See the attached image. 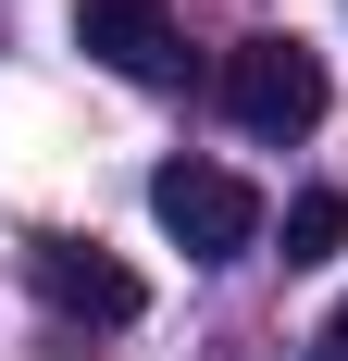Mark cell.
Wrapping results in <instances>:
<instances>
[{"mask_svg": "<svg viewBox=\"0 0 348 361\" xmlns=\"http://www.w3.org/2000/svg\"><path fill=\"white\" fill-rule=\"evenodd\" d=\"M224 112H237L249 137H311V125H323L311 37H237V50H224Z\"/></svg>", "mask_w": 348, "mask_h": 361, "instance_id": "6da1fadb", "label": "cell"}, {"mask_svg": "<svg viewBox=\"0 0 348 361\" xmlns=\"http://www.w3.org/2000/svg\"><path fill=\"white\" fill-rule=\"evenodd\" d=\"M149 212H162V237L187 262H237L249 237H261V187L224 175V162H162V175H149Z\"/></svg>", "mask_w": 348, "mask_h": 361, "instance_id": "7a4b0ae2", "label": "cell"}, {"mask_svg": "<svg viewBox=\"0 0 348 361\" xmlns=\"http://www.w3.org/2000/svg\"><path fill=\"white\" fill-rule=\"evenodd\" d=\"M75 50L112 63L125 87H162L174 75V0H75Z\"/></svg>", "mask_w": 348, "mask_h": 361, "instance_id": "3957f363", "label": "cell"}, {"mask_svg": "<svg viewBox=\"0 0 348 361\" xmlns=\"http://www.w3.org/2000/svg\"><path fill=\"white\" fill-rule=\"evenodd\" d=\"M37 299H50L63 324H137V312H149L137 274H125L112 250H75V237H50V250H37Z\"/></svg>", "mask_w": 348, "mask_h": 361, "instance_id": "277c9868", "label": "cell"}, {"mask_svg": "<svg viewBox=\"0 0 348 361\" xmlns=\"http://www.w3.org/2000/svg\"><path fill=\"white\" fill-rule=\"evenodd\" d=\"M348 250V187H299L286 200V262H336Z\"/></svg>", "mask_w": 348, "mask_h": 361, "instance_id": "5b68a950", "label": "cell"}, {"mask_svg": "<svg viewBox=\"0 0 348 361\" xmlns=\"http://www.w3.org/2000/svg\"><path fill=\"white\" fill-rule=\"evenodd\" d=\"M323 361H348V312H336V324H323Z\"/></svg>", "mask_w": 348, "mask_h": 361, "instance_id": "8992f818", "label": "cell"}]
</instances>
